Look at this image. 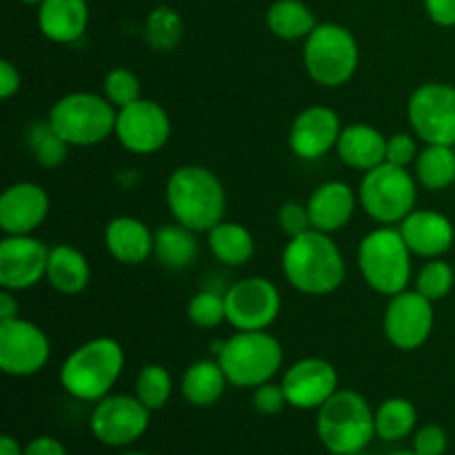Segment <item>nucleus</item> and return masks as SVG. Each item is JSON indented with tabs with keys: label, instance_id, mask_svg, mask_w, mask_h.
<instances>
[{
	"label": "nucleus",
	"instance_id": "1",
	"mask_svg": "<svg viewBox=\"0 0 455 455\" xmlns=\"http://www.w3.org/2000/svg\"><path fill=\"white\" fill-rule=\"evenodd\" d=\"M280 267L284 280L305 296H329L340 289L347 278V262L340 247L331 235L315 229L284 244Z\"/></svg>",
	"mask_w": 455,
	"mask_h": 455
},
{
	"label": "nucleus",
	"instance_id": "2",
	"mask_svg": "<svg viewBox=\"0 0 455 455\" xmlns=\"http://www.w3.org/2000/svg\"><path fill=\"white\" fill-rule=\"evenodd\" d=\"M169 213L176 222L196 234H209L225 220L227 194L220 178L200 164H182L173 169L164 187Z\"/></svg>",
	"mask_w": 455,
	"mask_h": 455
},
{
	"label": "nucleus",
	"instance_id": "3",
	"mask_svg": "<svg viewBox=\"0 0 455 455\" xmlns=\"http://www.w3.org/2000/svg\"><path fill=\"white\" fill-rule=\"evenodd\" d=\"M123 369V345L116 338L98 336L67 355L60 364V385L71 398L98 403L111 394Z\"/></svg>",
	"mask_w": 455,
	"mask_h": 455
},
{
	"label": "nucleus",
	"instance_id": "4",
	"mask_svg": "<svg viewBox=\"0 0 455 455\" xmlns=\"http://www.w3.org/2000/svg\"><path fill=\"white\" fill-rule=\"evenodd\" d=\"M315 434L331 455L364 451L376 438V411L354 389H338L315 418Z\"/></svg>",
	"mask_w": 455,
	"mask_h": 455
},
{
	"label": "nucleus",
	"instance_id": "5",
	"mask_svg": "<svg viewBox=\"0 0 455 455\" xmlns=\"http://www.w3.org/2000/svg\"><path fill=\"white\" fill-rule=\"evenodd\" d=\"M227 380L238 389H256L274 380L284 360L283 345L269 329L265 331H235L216 351Z\"/></svg>",
	"mask_w": 455,
	"mask_h": 455
},
{
	"label": "nucleus",
	"instance_id": "6",
	"mask_svg": "<svg viewBox=\"0 0 455 455\" xmlns=\"http://www.w3.org/2000/svg\"><path fill=\"white\" fill-rule=\"evenodd\" d=\"M411 258L407 243L394 227L371 229L358 244V269L369 289L380 296H395L409 289Z\"/></svg>",
	"mask_w": 455,
	"mask_h": 455
},
{
	"label": "nucleus",
	"instance_id": "7",
	"mask_svg": "<svg viewBox=\"0 0 455 455\" xmlns=\"http://www.w3.org/2000/svg\"><path fill=\"white\" fill-rule=\"evenodd\" d=\"M305 69L320 87L338 89L349 83L360 65L355 36L338 22H318L302 47Z\"/></svg>",
	"mask_w": 455,
	"mask_h": 455
},
{
	"label": "nucleus",
	"instance_id": "8",
	"mask_svg": "<svg viewBox=\"0 0 455 455\" xmlns=\"http://www.w3.org/2000/svg\"><path fill=\"white\" fill-rule=\"evenodd\" d=\"M118 109L102 93L74 92L49 109V124L69 147H93L116 132Z\"/></svg>",
	"mask_w": 455,
	"mask_h": 455
},
{
	"label": "nucleus",
	"instance_id": "9",
	"mask_svg": "<svg viewBox=\"0 0 455 455\" xmlns=\"http://www.w3.org/2000/svg\"><path fill=\"white\" fill-rule=\"evenodd\" d=\"M416 200L418 180L404 167L382 163L364 172L360 180L358 203L378 225H400L416 209Z\"/></svg>",
	"mask_w": 455,
	"mask_h": 455
},
{
	"label": "nucleus",
	"instance_id": "10",
	"mask_svg": "<svg viewBox=\"0 0 455 455\" xmlns=\"http://www.w3.org/2000/svg\"><path fill=\"white\" fill-rule=\"evenodd\" d=\"M411 132L425 145L455 147V87L425 83L413 89L407 102Z\"/></svg>",
	"mask_w": 455,
	"mask_h": 455
},
{
	"label": "nucleus",
	"instance_id": "11",
	"mask_svg": "<svg viewBox=\"0 0 455 455\" xmlns=\"http://www.w3.org/2000/svg\"><path fill=\"white\" fill-rule=\"evenodd\" d=\"M227 323L235 331H265L283 311V296L271 280L251 275L225 291Z\"/></svg>",
	"mask_w": 455,
	"mask_h": 455
},
{
	"label": "nucleus",
	"instance_id": "12",
	"mask_svg": "<svg viewBox=\"0 0 455 455\" xmlns=\"http://www.w3.org/2000/svg\"><path fill=\"white\" fill-rule=\"evenodd\" d=\"M151 411L136 395H107L98 400L89 418L93 438L105 447H129L147 434Z\"/></svg>",
	"mask_w": 455,
	"mask_h": 455
},
{
	"label": "nucleus",
	"instance_id": "13",
	"mask_svg": "<svg viewBox=\"0 0 455 455\" xmlns=\"http://www.w3.org/2000/svg\"><path fill=\"white\" fill-rule=\"evenodd\" d=\"M434 323V302L418 293L416 289H404L387 302L385 315H382V331L395 349L416 351L429 340Z\"/></svg>",
	"mask_w": 455,
	"mask_h": 455
},
{
	"label": "nucleus",
	"instance_id": "14",
	"mask_svg": "<svg viewBox=\"0 0 455 455\" xmlns=\"http://www.w3.org/2000/svg\"><path fill=\"white\" fill-rule=\"evenodd\" d=\"M52 355L47 333L31 320L0 323V369L12 378H29L43 371Z\"/></svg>",
	"mask_w": 455,
	"mask_h": 455
},
{
	"label": "nucleus",
	"instance_id": "15",
	"mask_svg": "<svg viewBox=\"0 0 455 455\" xmlns=\"http://www.w3.org/2000/svg\"><path fill=\"white\" fill-rule=\"evenodd\" d=\"M114 136L132 154L151 156L163 149L172 138V120L164 107L149 98H140L118 109Z\"/></svg>",
	"mask_w": 455,
	"mask_h": 455
},
{
	"label": "nucleus",
	"instance_id": "16",
	"mask_svg": "<svg viewBox=\"0 0 455 455\" xmlns=\"http://www.w3.org/2000/svg\"><path fill=\"white\" fill-rule=\"evenodd\" d=\"M49 249L31 235H4L0 240V287L25 291L47 275Z\"/></svg>",
	"mask_w": 455,
	"mask_h": 455
},
{
	"label": "nucleus",
	"instance_id": "17",
	"mask_svg": "<svg viewBox=\"0 0 455 455\" xmlns=\"http://www.w3.org/2000/svg\"><path fill=\"white\" fill-rule=\"evenodd\" d=\"M283 389L289 407L302 411H318L338 389V369L324 358H302L293 363L283 376Z\"/></svg>",
	"mask_w": 455,
	"mask_h": 455
},
{
	"label": "nucleus",
	"instance_id": "18",
	"mask_svg": "<svg viewBox=\"0 0 455 455\" xmlns=\"http://www.w3.org/2000/svg\"><path fill=\"white\" fill-rule=\"evenodd\" d=\"M342 133L340 116L324 105H311L293 118L289 129V147L300 160H318L336 149Z\"/></svg>",
	"mask_w": 455,
	"mask_h": 455
},
{
	"label": "nucleus",
	"instance_id": "19",
	"mask_svg": "<svg viewBox=\"0 0 455 455\" xmlns=\"http://www.w3.org/2000/svg\"><path fill=\"white\" fill-rule=\"evenodd\" d=\"M52 200L36 182H13L0 196V229L4 235H31L49 216Z\"/></svg>",
	"mask_w": 455,
	"mask_h": 455
},
{
	"label": "nucleus",
	"instance_id": "20",
	"mask_svg": "<svg viewBox=\"0 0 455 455\" xmlns=\"http://www.w3.org/2000/svg\"><path fill=\"white\" fill-rule=\"evenodd\" d=\"M398 231L407 243L409 251L425 260L443 258L453 247L455 240L453 222L435 209H413L400 222Z\"/></svg>",
	"mask_w": 455,
	"mask_h": 455
},
{
	"label": "nucleus",
	"instance_id": "21",
	"mask_svg": "<svg viewBox=\"0 0 455 455\" xmlns=\"http://www.w3.org/2000/svg\"><path fill=\"white\" fill-rule=\"evenodd\" d=\"M355 204L360 203L354 187L342 180L323 182L311 191L309 200H307L311 227L315 231L333 235L349 225L355 213Z\"/></svg>",
	"mask_w": 455,
	"mask_h": 455
},
{
	"label": "nucleus",
	"instance_id": "22",
	"mask_svg": "<svg viewBox=\"0 0 455 455\" xmlns=\"http://www.w3.org/2000/svg\"><path fill=\"white\" fill-rule=\"evenodd\" d=\"M105 247L120 265H142L154 256V231L133 216H118L105 227Z\"/></svg>",
	"mask_w": 455,
	"mask_h": 455
},
{
	"label": "nucleus",
	"instance_id": "23",
	"mask_svg": "<svg viewBox=\"0 0 455 455\" xmlns=\"http://www.w3.org/2000/svg\"><path fill=\"white\" fill-rule=\"evenodd\" d=\"M38 27L47 40L71 44L87 34V0H43L38 4Z\"/></svg>",
	"mask_w": 455,
	"mask_h": 455
},
{
	"label": "nucleus",
	"instance_id": "24",
	"mask_svg": "<svg viewBox=\"0 0 455 455\" xmlns=\"http://www.w3.org/2000/svg\"><path fill=\"white\" fill-rule=\"evenodd\" d=\"M336 151L347 167L369 172L387 163V136L367 123L347 124L338 138Z\"/></svg>",
	"mask_w": 455,
	"mask_h": 455
},
{
	"label": "nucleus",
	"instance_id": "25",
	"mask_svg": "<svg viewBox=\"0 0 455 455\" xmlns=\"http://www.w3.org/2000/svg\"><path fill=\"white\" fill-rule=\"evenodd\" d=\"M44 280L53 291L62 293V296H78L89 287L92 280V267H89L87 256L80 249L71 247V244H53L49 249V262H47V275Z\"/></svg>",
	"mask_w": 455,
	"mask_h": 455
},
{
	"label": "nucleus",
	"instance_id": "26",
	"mask_svg": "<svg viewBox=\"0 0 455 455\" xmlns=\"http://www.w3.org/2000/svg\"><path fill=\"white\" fill-rule=\"evenodd\" d=\"M200 244L196 231L180 222H167L154 231V256L163 267L182 271L198 258Z\"/></svg>",
	"mask_w": 455,
	"mask_h": 455
},
{
	"label": "nucleus",
	"instance_id": "27",
	"mask_svg": "<svg viewBox=\"0 0 455 455\" xmlns=\"http://www.w3.org/2000/svg\"><path fill=\"white\" fill-rule=\"evenodd\" d=\"M227 385L229 380L218 360H198L182 373L180 391L194 407H212L222 398Z\"/></svg>",
	"mask_w": 455,
	"mask_h": 455
},
{
	"label": "nucleus",
	"instance_id": "28",
	"mask_svg": "<svg viewBox=\"0 0 455 455\" xmlns=\"http://www.w3.org/2000/svg\"><path fill=\"white\" fill-rule=\"evenodd\" d=\"M209 251L227 267H244L256 253V240L251 231L240 222L222 220L207 234Z\"/></svg>",
	"mask_w": 455,
	"mask_h": 455
},
{
	"label": "nucleus",
	"instance_id": "29",
	"mask_svg": "<svg viewBox=\"0 0 455 455\" xmlns=\"http://www.w3.org/2000/svg\"><path fill=\"white\" fill-rule=\"evenodd\" d=\"M267 27L280 40H307V36L315 29L314 12L302 0H275L267 9Z\"/></svg>",
	"mask_w": 455,
	"mask_h": 455
},
{
	"label": "nucleus",
	"instance_id": "30",
	"mask_svg": "<svg viewBox=\"0 0 455 455\" xmlns=\"http://www.w3.org/2000/svg\"><path fill=\"white\" fill-rule=\"evenodd\" d=\"M418 185L429 191H443L455 182V149L447 145H425L416 163Z\"/></svg>",
	"mask_w": 455,
	"mask_h": 455
},
{
	"label": "nucleus",
	"instance_id": "31",
	"mask_svg": "<svg viewBox=\"0 0 455 455\" xmlns=\"http://www.w3.org/2000/svg\"><path fill=\"white\" fill-rule=\"evenodd\" d=\"M418 411L411 400L387 398L376 409V435L385 443H400L416 431Z\"/></svg>",
	"mask_w": 455,
	"mask_h": 455
},
{
	"label": "nucleus",
	"instance_id": "32",
	"mask_svg": "<svg viewBox=\"0 0 455 455\" xmlns=\"http://www.w3.org/2000/svg\"><path fill=\"white\" fill-rule=\"evenodd\" d=\"M185 34V22L182 16L169 4L151 9L145 20V40L154 52H172L180 44Z\"/></svg>",
	"mask_w": 455,
	"mask_h": 455
},
{
	"label": "nucleus",
	"instance_id": "33",
	"mask_svg": "<svg viewBox=\"0 0 455 455\" xmlns=\"http://www.w3.org/2000/svg\"><path fill=\"white\" fill-rule=\"evenodd\" d=\"M173 394V378L163 364H145L138 371L133 382V395L149 409L151 413L160 411Z\"/></svg>",
	"mask_w": 455,
	"mask_h": 455
},
{
	"label": "nucleus",
	"instance_id": "34",
	"mask_svg": "<svg viewBox=\"0 0 455 455\" xmlns=\"http://www.w3.org/2000/svg\"><path fill=\"white\" fill-rule=\"evenodd\" d=\"M27 147H29L31 156L38 164L52 169L58 167L67 160V154H69V145L58 136L52 129L49 120L44 123H36L34 127L27 133Z\"/></svg>",
	"mask_w": 455,
	"mask_h": 455
},
{
	"label": "nucleus",
	"instance_id": "35",
	"mask_svg": "<svg viewBox=\"0 0 455 455\" xmlns=\"http://www.w3.org/2000/svg\"><path fill=\"white\" fill-rule=\"evenodd\" d=\"M455 284V271L443 258H431L420 267L416 275V291L429 298L431 302L444 300Z\"/></svg>",
	"mask_w": 455,
	"mask_h": 455
},
{
	"label": "nucleus",
	"instance_id": "36",
	"mask_svg": "<svg viewBox=\"0 0 455 455\" xmlns=\"http://www.w3.org/2000/svg\"><path fill=\"white\" fill-rule=\"evenodd\" d=\"M187 318L198 329L220 327L222 323H227L225 293L212 291V289L194 293L189 305H187Z\"/></svg>",
	"mask_w": 455,
	"mask_h": 455
},
{
	"label": "nucleus",
	"instance_id": "37",
	"mask_svg": "<svg viewBox=\"0 0 455 455\" xmlns=\"http://www.w3.org/2000/svg\"><path fill=\"white\" fill-rule=\"evenodd\" d=\"M102 96L116 109H123V107L132 105V102L142 98L140 78L132 69H127V67H114L111 71H107L105 80H102Z\"/></svg>",
	"mask_w": 455,
	"mask_h": 455
},
{
	"label": "nucleus",
	"instance_id": "38",
	"mask_svg": "<svg viewBox=\"0 0 455 455\" xmlns=\"http://www.w3.org/2000/svg\"><path fill=\"white\" fill-rule=\"evenodd\" d=\"M278 227L289 240L296 238V235H302L305 231L314 229L311 227L309 209H307V203H298V200H289L283 207L278 209Z\"/></svg>",
	"mask_w": 455,
	"mask_h": 455
},
{
	"label": "nucleus",
	"instance_id": "39",
	"mask_svg": "<svg viewBox=\"0 0 455 455\" xmlns=\"http://www.w3.org/2000/svg\"><path fill=\"white\" fill-rule=\"evenodd\" d=\"M418 145H416V133H394L387 138V163L395 164V167L409 169L418 158Z\"/></svg>",
	"mask_w": 455,
	"mask_h": 455
},
{
	"label": "nucleus",
	"instance_id": "40",
	"mask_svg": "<svg viewBox=\"0 0 455 455\" xmlns=\"http://www.w3.org/2000/svg\"><path fill=\"white\" fill-rule=\"evenodd\" d=\"M251 403L260 416H275V413H280L289 404L283 385H275L271 380L253 389Z\"/></svg>",
	"mask_w": 455,
	"mask_h": 455
},
{
	"label": "nucleus",
	"instance_id": "41",
	"mask_svg": "<svg viewBox=\"0 0 455 455\" xmlns=\"http://www.w3.org/2000/svg\"><path fill=\"white\" fill-rule=\"evenodd\" d=\"M447 447V431L440 425H425L413 435V451L418 455H444Z\"/></svg>",
	"mask_w": 455,
	"mask_h": 455
},
{
	"label": "nucleus",
	"instance_id": "42",
	"mask_svg": "<svg viewBox=\"0 0 455 455\" xmlns=\"http://www.w3.org/2000/svg\"><path fill=\"white\" fill-rule=\"evenodd\" d=\"M425 9L438 27H455V0H425Z\"/></svg>",
	"mask_w": 455,
	"mask_h": 455
},
{
	"label": "nucleus",
	"instance_id": "43",
	"mask_svg": "<svg viewBox=\"0 0 455 455\" xmlns=\"http://www.w3.org/2000/svg\"><path fill=\"white\" fill-rule=\"evenodd\" d=\"M20 71L12 60H0V98L9 100L20 92Z\"/></svg>",
	"mask_w": 455,
	"mask_h": 455
},
{
	"label": "nucleus",
	"instance_id": "44",
	"mask_svg": "<svg viewBox=\"0 0 455 455\" xmlns=\"http://www.w3.org/2000/svg\"><path fill=\"white\" fill-rule=\"evenodd\" d=\"M25 455H67V449L60 440L52 438V435H38L27 443Z\"/></svg>",
	"mask_w": 455,
	"mask_h": 455
},
{
	"label": "nucleus",
	"instance_id": "45",
	"mask_svg": "<svg viewBox=\"0 0 455 455\" xmlns=\"http://www.w3.org/2000/svg\"><path fill=\"white\" fill-rule=\"evenodd\" d=\"M16 291H9V289H0V323L3 320H13V318H20L18 311H20V305H18Z\"/></svg>",
	"mask_w": 455,
	"mask_h": 455
},
{
	"label": "nucleus",
	"instance_id": "46",
	"mask_svg": "<svg viewBox=\"0 0 455 455\" xmlns=\"http://www.w3.org/2000/svg\"><path fill=\"white\" fill-rule=\"evenodd\" d=\"M0 455H25V449L13 435H3L0 438Z\"/></svg>",
	"mask_w": 455,
	"mask_h": 455
},
{
	"label": "nucleus",
	"instance_id": "47",
	"mask_svg": "<svg viewBox=\"0 0 455 455\" xmlns=\"http://www.w3.org/2000/svg\"><path fill=\"white\" fill-rule=\"evenodd\" d=\"M387 455H418L416 451H394V453H387Z\"/></svg>",
	"mask_w": 455,
	"mask_h": 455
},
{
	"label": "nucleus",
	"instance_id": "48",
	"mask_svg": "<svg viewBox=\"0 0 455 455\" xmlns=\"http://www.w3.org/2000/svg\"><path fill=\"white\" fill-rule=\"evenodd\" d=\"M20 3H25V4H40V3H43V0H20Z\"/></svg>",
	"mask_w": 455,
	"mask_h": 455
},
{
	"label": "nucleus",
	"instance_id": "49",
	"mask_svg": "<svg viewBox=\"0 0 455 455\" xmlns=\"http://www.w3.org/2000/svg\"><path fill=\"white\" fill-rule=\"evenodd\" d=\"M120 455H147V453H140V451H124V453H120Z\"/></svg>",
	"mask_w": 455,
	"mask_h": 455
},
{
	"label": "nucleus",
	"instance_id": "50",
	"mask_svg": "<svg viewBox=\"0 0 455 455\" xmlns=\"http://www.w3.org/2000/svg\"><path fill=\"white\" fill-rule=\"evenodd\" d=\"M349 455H367L364 451H358V453H349Z\"/></svg>",
	"mask_w": 455,
	"mask_h": 455
}]
</instances>
